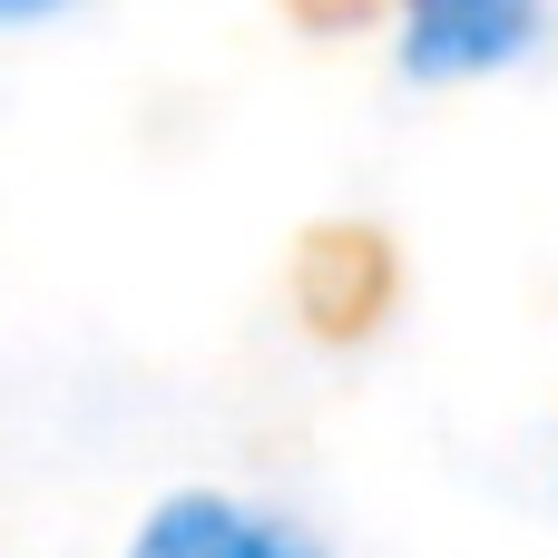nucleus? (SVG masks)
<instances>
[{"label":"nucleus","instance_id":"nucleus-1","mask_svg":"<svg viewBox=\"0 0 558 558\" xmlns=\"http://www.w3.org/2000/svg\"><path fill=\"white\" fill-rule=\"evenodd\" d=\"M549 39V0H402V78H500Z\"/></svg>","mask_w":558,"mask_h":558},{"label":"nucleus","instance_id":"nucleus-2","mask_svg":"<svg viewBox=\"0 0 558 558\" xmlns=\"http://www.w3.org/2000/svg\"><path fill=\"white\" fill-rule=\"evenodd\" d=\"M128 558H324L314 530H294L284 510L265 500H235V490H177L137 520Z\"/></svg>","mask_w":558,"mask_h":558},{"label":"nucleus","instance_id":"nucleus-3","mask_svg":"<svg viewBox=\"0 0 558 558\" xmlns=\"http://www.w3.org/2000/svg\"><path fill=\"white\" fill-rule=\"evenodd\" d=\"M69 0H0V29H29V20H59Z\"/></svg>","mask_w":558,"mask_h":558}]
</instances>
